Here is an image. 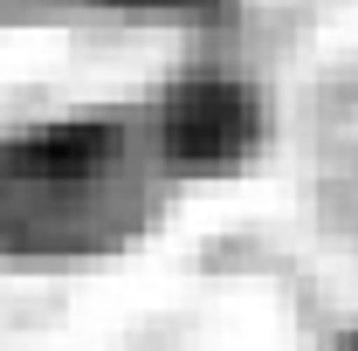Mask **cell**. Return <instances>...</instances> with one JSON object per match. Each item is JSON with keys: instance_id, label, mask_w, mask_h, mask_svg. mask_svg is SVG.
<instances>
[{"instance_id": "6da1fadb", "label": "cell", "mask_w": 358, "mask_h": 351, "mask_svg": "<svg viewBox=\"0 0 358 351\" xmlns=\"http://www.w3.org/2000/svg\"><path fill=\"white\" fill-rule=\"evenodd\" d=\"M262 131L255 96L234 83H186L166 110V145L186 166H234Z\"/></svg>"}, {"instance_id": "7a4b0ae2", "label": "cell", "mask_w": 358, "mask_h": 351, "mask_svg": "<svg viewBox=\"0 0 358 351\" xmlns=\"http://www.w3.org/2000/svg\"><path fill=\"white\" fill-rule=\"evenodd\" d=\"M117 7H214V0H117Z\"/></svg>"}, {"instance_id": "3957f363", "label": "cell", "mask_w": 358, "mask_h": 351, "mask_svg": "<svg viewBox=\"0 0 358 351\" xmlns=\"http://www.w3.org/2000/svg\"><path fill=\"white\" fill-rule=\"evenodd\" d=\"M352 351H358V345H352Z\"/></svg>"}]
</instances>
